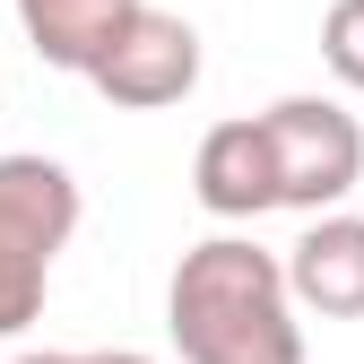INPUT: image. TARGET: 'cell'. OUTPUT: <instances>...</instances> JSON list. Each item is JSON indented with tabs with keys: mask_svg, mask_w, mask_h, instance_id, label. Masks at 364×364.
<instances>
[{
	"mask_svg": "<svg viewBox=\"0 0 364 364\" xmlns=\"http://www.w3.org/2000/svg\"><path fill=\"white\" fill-rule=\"evenodd\" d=\"M287 287L321 321H364V217L355 208H321L287 243Z\"/></svg>",
	"mask_w": 364,
	"mask_h": 364,
	"instance_id": "cell-6",
	"label": "cell"
},
{
	"mask_svg": "<svg viewBox=\"0 0 364 364\" xmlns=\"http://www.w3.org/2000/svg\"><path fill=\"white\" fill-rule=\"evenodd\" d=\"M260 122H269V148H278V200L304 217L347 208V191L364 182V122L338 96H278Z\"/></svg>",
	"mask_w": 364,
	"mask_h": 364,
	"instance_id": "cell-3",
	"label": "cell"
},
{
	"mask_svg": "<svg viewBox=\"0 0 364 364\" xmlns=\"http://www.w3.org/2000/svg\"><path fill=\"white\" fill-rule=\"evenodd\" d=\"M78 235V182L61 156H0V347L26 338L43 321V295H53V269Z\"/></svg>",
	"mask_w": 364,
	"mask_h": 364,
	"instance_id": "cell-2",
	"label": "cell"
},
{
	"mask_svg": "<svg viewBox=\"0 0 364 364\" xmlns=\"http://www.w3.org/2000/svg\"><path fill=\"white\" fill-rule=\"evenodd\" d=\"M9 364H87V355H61V347H26V355H9Z\"/></svg>",
	"mask_w": 364,
	"mask_h": 364,
	"instance_id": "cell-10",
	"label": "cell"
},
{
	"mask_svg": "<svg viewBox=\"0 0 364 364\" xmlns=\"http://www.w3.org/2000/svg\"><path fill=\"white\" fill-rule=\"evenodd\" d=\"M191 200L225 225H252L269 208H287L278 200V148H269V122L243 113V122H217L200 156H191Z\"/></svg>",
	"mask_w": 364,
	"mask_h": 364,
	"instance_id": "cell-5",
	"label": "cell"
},
{
	"mask_svg": "<svg viewBox=\"0 0 364 364\" xmlns=\"http://www.w3.org/2000/svg\"><path fill=\"white\" fill-rule=\"evenodd\" d=\"M87 87H96L105 105H122V113H165V105H182L200 87V26L173 18V9H156V0H139V9L113 26V43L96 53Z\"/></svg>",
	"mask_w": 364,
	"mask_h": 364,
	"instance_id": "cell-4",
	"label": "cell"
},
{
	"mask_svg": "<svg viewBox=\"0 0 364 364\" xmlns=\"http://www.w3.org/2000/svg\"><path fill=\"white\" fill-rule=\"evenodd\" d=\"M321 61H330L338 87L364 96V0H330V18H321Z\"/></svg>",
	"mask_w": 364,
	"mask_h": 364,
	"instance_id": "cell-8",
	"label": "cell"
},
{
	"mask_svg": "<svg viewBox=\"0 0 364 364\" xmlns=\"http://www.w3.org/2000/svg\"><path fill=\"white\" fill-rule=\"evenodd\" d=\"M9 9H18V35L35 43L43 70L87 78V70H96V53L113 43V26L139 9V0H9Z\"/></svg>",
	"mask_w": 364,
	"mask_h": 364,
	"instance_id": "cell-7",
	"label": "cell"
},
{
	"mask_svg": "<svg viewBox=\"0 0 364 364\" xmlns=\"http://www.w3.org/2000/svg\"><path fill=\"white\" fill-rule=\"evenodd\" d=\"M165 338L182 364H304V304L287 260L252 235H208L165 278Z\"/></svg>",
	"mask_w": 364,
	"mask_h": 364,
	"instance_id": "cell-1",
	"label": "cell"
},
{
	"mask_svg": "<svg viewBox=\"0 0 364 364\" xmlns=\"http://www.w3.org/2000/svg\"><path fill=\"white\" fill-rule=\"evenodd\" d=\"M87 364H156V355H139V347H96Z\"/></svg>",
	"mask_w": 364,
	"mask_h": 364,
	"instance_id": "cell-9",
	"label": "cell"
}]
</instances>
